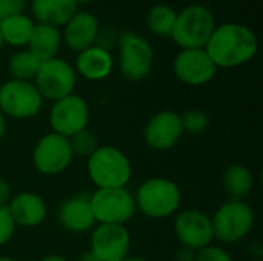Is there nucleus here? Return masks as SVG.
Listing matches in <instances>:
<instances>
[{
	"mask_svg": "<svg viewBox=\"0 0 263 261\" xmlns=\"http://www.w3.org/2000/svg\"><path fill=\"white\" fill-rule=\"evenodd\" d=\"M31 17L35 23L63 26L77 11L74 0H31Z\"/></svg>",
	"mask_w": 263,
	"mask_h": 261,
	"instance_id": "obj_20",
	"label": "nucleus"
},
{
	"mask_svg": "<svg viewBox=\"0 0 263 261\" xmlns=\"http://www.w3.org/2000/svg\"><path fill=\"white\" fill-rule=\"evenodd\" d=\"M177 260L179 261H194L196 260V251H191L188 248H182L177 252Z\"/></svg>",
	"mask_w": 263,
	"mask_h": 261,
	"instance_id": "obj_33",
	"label": "nucleus"
},
{
	"mask_svg": "<svg viewBox=\"0 0 263 261\" xmlns=\"http://www.w3.org/2000/svg\"><path fill=\"white\" fill-rule=\"evenodd\" d=\"M62 43L63 42H62L60 28L43 25V23H35L26 49L39 62H46V60L57 57Z\"/></svg>",
	"mask_w": 263,
	"mask_h": 261,
	"instance_id": "obj_21",
	"label": "nucleus"
},
{
	"mask_svg": "<svg viewBox=\"0 0 263 261\" xmlns=\"http://www.w3.org/2000/svg\"><path fill=\"white\" fill-rule=\"evenodd\" d=\"M2 48H3V40H2V37H0V51H2Z\"/></svg>",
	"mask_w": 263,
	"mask_h": 261,
	"instance_id": "obj_39",
	"label": "nucleus"
},
{
	"mask_svg": "<svg viewBox=\"0 0 263 261\" xmlns=\"http://www.w3.org/2000/svg\"><path fill=\"white\" fill-rule=\"evenodd\" d=\"M26 11V0H0V22L23 14Z\"/></svg>",
	"mask_w": 263,
	"mask_h": 261,
	"instance_id": "obj_31",
	"label": "nucleus"
},
{
	"mask_svg": "<svg viewBox=\"0 0 263 261\" xmlns=\"http://www.w3.org/2000/svg\"><path fill=\"white\" fill-rule=\"evenodd\" d=\"M69 143L74 155H82V157H89L99 148L96 135L88 129H83L76 135H72L69 138Z\"/></svg>",
	"mask_w": 263,
	"mask_h": 261,
	"instance_id": "obj_27",
	"label": "nucleus"
},
{
	"mask_svg": "<svg viewBox=\"0 0 263 261\" xmlns=\"http://www.w3.org/2000/svg\"><path fill=\"white\" fill-rule=\"evenodd\" d=\"M174 235L183 248L197 252L214 240L211 218L199 209H185L174 220Z\"/></svg>",
	"mask_w": 263,
	"mask_h": 261,
	"instance_id": "obj_13",
	"label": "nucleus"
},
{
	"mask_svg": "<svg viewBox=\"0 0 263 261\" xmlns=\"http://www.w3.org/2000/svg\"><path fill=\"white\" fill-rule=\"evenodd\" d=\"M131 237L122 225H97L91 234L89 254L96 261H122L128 257Z\"/></svg>",
	"mask_w": 263,
	"mask_h": 261,
	"instance_id": "obj_14",
	"label": "nucleus"
},
{
	"mask_svg": "<svg viewBox=\"0 0 263 261\" xmlns=\"http://www.w3.org/2000/svg\"><path fill=\"white\" fill-rule=\"evenodd\" d=\"M89 203L99 225L125 226L137 212L134 195L126 188L96 189L89 194Z\"/></svg>",
	"mask_w": 263,
	"mask_h": 261,
	"instance_id": "obj_7",
	"label": "nucleus"
},
{
	"mask_svg": "<svg viewBox=\"0 0 263 261\" xmlns=\"http://www.w3.org/2000/svg\"><path fill=\"white\" fill-rule=\"evenodd\" d=\"M0 261H17V260H14V258H11V257H0Z\"/></svg>",
	"mask_w": 263,
	"mask_h": 261,
	"instance_id": "obj_38",
	"label": "nucleus"
},
{
	"mask_svg": "<svg viewBox=\"0 0 263 261\" xmlns=\"http://www.w3.org/2000/svg\"><path fill=\"white\" fill-rule=\"evenodd\" d=\"M40 261H68L65 257H62V255H48V257H45V258H42Z\"/></svg>",
	"mask_w": 263,
	"mask_h": 261,
	"instance_id": "obj_35",
	"label": "nucleus"
},
{
	"mask_svg": "<svg viewBox=\"0 0 263 261\" xmlns=\"http://www.w3.org/2000/svg\"><path fill=\"white\" fill-rule=\"evenodd\" d=\"M100 29L99 18L89 11H77L65 25L62 32V42L74 52L96 45L97 34Z\"/></svg>",
	"mask_w": 263,
	"mask_h": 261,
	"instance_id": "obj_16",
	"label": "nucleus"
},
{
	"mask_svg": "<svg viewBox=\"0 0 263 261\" xmlns=\"http://www.w3.org/2000/svg\"><path fill=\"white\" fill-rule=\"evenodd\" d=\"M59 222L63 229L72 234H83L96 226L89 203V194H77L65 200L59 208Z\"/></svg>",
	"mask_w": 263,
	"mask_h": 261,
	"instance_id": "obj_17",
	"label": "nucleus"
},
{
	"mask_svg": "<svg viewBox=\"0 0 263 261\" xmlns=\"http://www.w3.org/2000/svg\"><path fill=\"white\" fill-rule=\"evenodd\" d=\"M119 37H120V34H119V31L116 28H112V26H100L96 45L106 49V51H111L114 46H117Z\"/></svg>",
	"mask_w": 263,
	"mask_h": 261,
	"instance_id": "obj_29",
	"label": "nucleus"
},
{
	"mask_svg": "<svg viewBox=\"0 0 263 261\" xmlns=\"http://www.w3.org/2000/svg\"><path fill=\"white\" fill-rule=\"evenodd\" d=\"M76 82L77 74L74 66L60 57H54L40 63L32 83L43 100H51L54 103L74 94Z\"/></svg>",
	"mask_w": 263,
	"mask_h": 261,
	"instance_id": "obj_8",
	"label": "nucleus"
},
{
	"mask_svg": "<svg viewBox=\"0 0 263 261\" xmlns=\"http://www.w3.org/2000/svg\"><path fill=\"white\" fill-rule=\"evenodd\" d=\"M216 26V17L210 8L191 3L177 12L171 38L180 49L205 48Z\"/></svg>",
	"mask_w": 263,
	"mask_h": 261,
	"instance_id": "obj_3",
	"label": "nucleus"
},
{
	"mask_svg": "<svg viewBox=\"0 0 263 261\" xmlns=\"http://www.w3.org/2000/svg\"><path fill=\"white\" fill-rule=\"evenodd\" d=\"M74 158L69 138L55 132L45 134L32 151L34 168L43 175H59L66 171Z\"/></svg>",
	"mask_w": 263,
	"mask_h": 261,
	"instance_id": "obj_10",
	"label": "nucleus"
},
{
	"mask_svg": "<svg viewBox=\"0 0 263 261\" xmlns=\"http://www.w3.org/2000/svg\"><path fill=\"white\" fill-rule=\"evenodd\" d=\"M12 198V191L8 182L0 178V206H8Z\"/></svg>",
	"mask_w": 263,
	"mask_h": 261,
	"instance_id": "obj_32",
	"label": "nucleus"
},
{
	"mask_svg": "<svg viewBox=\"0 0 263 261\" xmlns=\"http://www.w3.org/2000/svg\"><path fill=\"white\" fill-rule=\"evenodd\" d=\"M6 134V117L0 112V140L5 137Z\"/></svg>",
	"mask_w": 263,
	"mask_h": 261,
	"instance_id": "obj_34",
	"label": "nucleus"
},
{
	"mask_svg": "<svg viewBox=\"0 0 263 261\" xmlns=\"http://www.w3.org/2000/svg\"><path fill=\"white\" fill-rule=\"evenodd\" d=\"M74 2H76V5H77V6H85V5L92 3L94 0H74Z\"/></svg>",
	"mask_w": 263,
	"mask_h": 261,
	"instance_id": "obj_36",
	"label": "nucleus"
},
{
	"mask_svg": "<svg viewBox=\"0 0 263 261\" xmlns=\"http://www.w3.org/2000/svg\"><path fill=\"white\" fill-rule=\"evenodd\" d=\"M43 105L32 82L8 80L0 85V112L5 117L26 120L35 117Z\"/></svg>",
	"mask_w": 263,
	"mask_h": 261,
	"instance_id": "obj_9",
	"label": "nucleus"
},
{
	"mask_svg": "<svg viewBox=\"0 0 263 261\" xmlns=\"http://www.w3.org/2000/svg\"><path fill=\"white\" fill-rule=\"evenodd\" d=\"M213 234L222 243L243 240L254 226V211L243 200H227L211 218Z\"/></svg>",
	"mask_w": 263,
	"mask_h": 261,
	"instance_id": "obj_6",
	"label": "nucleus"
},
{
	"mask_svg": "<svg viewBox=\"0 0 263 261\" xmlns=\"http://www.w3.org/2000/svg\"><path fill=\"white\" fill-rule=\"evenodd\" d=\"M89 180L97 189L125 188L133 175V166L129 158L116 146H99L86 163Z\"/></svg>",
	"mask_w": 263,
	"mask_h": 261,
	"instance_id": "obj_2",
	"label": "nucleus"
},
{
	"mask_svg": "<svg viewBox=\"0 0 263 261\" xmlns=\"http://www.w3.org/2000/svg\"><path fill=\"white\" fill-rule=\"evenodd\" d=\"M259 49L256 32L236 22L217 25L213 31L205 51L219 68L231 69L251 62Z\"/></svg>",
	"mask_w": 263,
	"mask_h": 261,
	"instance_id": "obj_1",
	"label": "nucleus"
},
{
	"mask_svg": "<svg viewBox=\"0 0 263 261\" xmlns=\"http://www.w3.org/2000/svg\"><path fill=\"white\" fill-rule=\"evenodd\" d=\"M119 69L131 82L146 78L154 65V49L151 43L134 31H125L119 37Z\"/></svg>",
	"mask_w": 263,
	"mask_h": 261,
	"instance_id": "obj_5",
	"label": "nucleus"
},
{
	"mask_svg": "<svg viewBox=\"0 0 263 261\" xmlns=\"http://www.w3.org/2000/svg\"><path fill=\"white\" fill-rule=\"evenodd\" d=\"M183 132H188L191 135H200L203 134L210 126V115L202 109H188L183 115H180Z\"/></svg>",
	"mask_w": 263,
	"mask_h": 261,
	"instance_id": "obj_26",
	"label": "nucleus"
},
{
	"mask_svg": "<svg viewBox=\"0 0 263 261\" xmlns=\"http://www.w3.org/2000/svg\"><path fill=\"white\" fill-rule=\"evenodd\" d=\"M194 261H233V258L225 249L210 245V246L196 252V260Z\"/></svg>",
	"mask_w": 263,
	"mask_h": 261,
	"instance_id": "obj_30",
	"label": "nucleus"
},
{
	"mask_svg": "<svg viewBox=\"0 0 263 261\" xmlns=\"http://www.w3.org/2000/svg\"><path fill=\"white\" fill-rule=\"evenodd\" d=\"M176 18H177V11L173 6L165 3H157L148 9L145 15V23L153 35L160 38H171Z\"/></svg>",
	"mask_w": 263,
	"mask_h": 261,
	"instance_id": "obj_24",
	"label": "nucleus"
},
{
	"mask_svg": "<svg viewBox=\"0 0 263 261\" xmlns=\"http://www.w3.org/2000/svg\"><path fill=\"white\" fill-rule=\"evenodd\" d=\"M8 209L14 225L20 228H37L48 215L45 200L34 192H20L12 195Z\"/></svg>",
	"mask_w": 263,
	"mask_h": 261,
	"instance_id": "obj_18",
	"label": "nucleus"
},
{
	"mask_svg": "<svg viewBox=\"0 0 263 261\" xmlns=\"http://www.w3.org/2000/svg\"><path fill=\"white\" fill-rule=\"evenodd\" d=\"M114 68V57L111 51H106L97 45H92L82 52H77L76 57V74H80L89 82L105 80Z\"/></svg>",
	"mask_w": 263,
	"mask_h": 261,
	"instance_id": "obj_19",
	"label": "nucleus"
},
{
	"mask_svg": "<svg viewBox=\"0 0 263 261\" xmlns=\"http://www.w3.org/2000/svg\"><path fill=\"white\" fill-rule=\"evenodd\" d=\"M122 261H145L143 258H140V257H125Z\"/></svg>",
	"mask_w": 263,
	"mask_h": 261,
	"instance_id": "obj_37",
	"label": "nucleus"
},
{
	"mask_svg": "<svg viewBox=\"0 0 263 261\" xmlns=\"http://www.w3.org/2000/svg\"><path fill=\"white\" fill-rule=\"evenodd\" d=\"M254 186L253 172L239 163L228 166L222 175V188L230 200H243Z\"/></svg>",
	"mask_w": 263,
	"mask_h": 261,
	"instance_id": "obj_23",
	"label": "nucleus"
},
{
	"mask_svg": "<svg viewBox=\"0 0 263 261\" xmlns=\"http://www.w3.org/2000/svg\"><path fill=\"white\" fill-rule=\"evenodd\" d=\"M183 128L180 114L171 109L159 111L154 114L143 131V138L148 148L157 152H165L173 149L182 138Z\"/></svg>",
	"mask_w": 263,
	"mask_h": 261,
	"instance_id": "obj_15",
	"label": "nucleus"
},
{
	"mask_svg": "<svg viewBox=\"0 0 263 261\" xmlns=\"http://www.w3.org/2000/svg\"><path fill=\"white\" fill-rule=\"evenodd\" d=\"M137 211L149 218H166L174 215L182 203L180 188L176 182L163 177L145 180L134 195Z\"/></svg>",
	"mask_w": 263,
	"mask_h": 261,
	"instance_id": "obj_4",
	"label": "nucleus"
},
{
	"mask_svg": "<svg viewBox=\"0 0 263 261\" xmlns=\"http://www.w3.org/2000/svg\"><path fill=\"white\" fill-rule=\"evenodd\" d=\"M173 72L179 82L188 86H203L216 77L217 66L213 63L205 48L180 49L174 57Z\"/></svg>",
	"mask_w": 263,
	"mask_h": 261,
	"instance_id": "obj_12",
	"label": "nucleus"
},
{
	"mask_svg": "<svg viewBox=\"0 0 263 261\" xmlns=\"http://www.w3.org/2000/svg\"><path fill=\"white\" fill-rule=\"evenodd\" d=\"M35 22L28 14H18L8 17L0 22V37L3 40V45H9L14 48H23L28 46V42L31 38V34L34 31Z\"/></svg>",
	"mask_w": 263,
	"mask_h": 261,
	"instance_id": "obj_22",
	"label": "nucleus"
},
{
	"mask_svg": "<svg viewBox=\"0 0 263 261\" xmlns=\"http://www.w3.org/2000/svg\"><path fill=\"white\" fill-rule=\"evenodd\" d=\"M15 228L17 226L14 225L8 206H0V246L6 245L12 238Z\"/></svg>",
	"mask_w": 263,
	"mask_h": 261,
	"instance_id": "obj_28",
	"label": "nucleus"
},
{
	"mask_svg": "<svg viewBox=\"0 0 263 261\" xmlns=\"http://www.w3.org/2000/svg\"><path fill=\"white\" fill-rule=\"evenodd\" d=\"M40 63L42 62H39L28 49H20L14 52L8 62L11 78L22 82H34Z\"/></svg>",
	"mask_w": 263,
	"mask_h": 261,
	"instance_id": "obj_25",
	"label": "nucleus"
},
{
	"mask_svg": "<svg viewBox=\"0 0 263 261\" xmlns=\"http://www.w3.org/2000/svg\"><path fill=\"white\" fill-rule=\"evenodd\" d=\"M89 122V106L83 97L71 94L52 103L49 111V125L52 132L71 138L86 129Z\"/></svg>",
	"mask_w": 263,
	"mask_h": 261,
	"instance_id": "obj_11",
	"label": "nucleus"
}]
</instances>
